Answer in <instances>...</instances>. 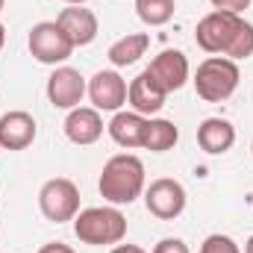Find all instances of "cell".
Returning <instances> with one entry per match:
<instances>
[{
  "mask_svg": "<svg viewBox=\"0 0 253 253\" xmlns=\"http://www.w3.org/2000/svg\"><path fill=\"white\" fill-rule=\"evenodd\" d=\"M97 189L112 206H129L144 191V162L132 153H118L103 165Z\"/></svg>",
  "mask_w": 253,
  "mask_h": 253,
  "instance_id": "obj_1",
  "label": "cell"
},
{
  "mask_svg": "<svg viewBox=\"0 0 253 253\" xmlns=\"http://www.w3.org/2000/svg\"><path fill=\"white\" fill-rule=\"evenodd\" d=\"M74 236L83 245L103 248V245H121L126 236V218L115 206H91L77 212L74 218Z\"/></svg>",
  "mask_w": 253,
  "mask_h": 253,
  "instance_id": "obj_2",
  "label": "cell"
},
{
  "mask_svg": "<svg viewBox=\"0 0 253 253\" xmlns=\"http://www.w3.org/2000/svg\"><path fill=\"white\" fill-rule=\"evenodd\" d=\"M194 88L197 97H203L206 103H224L233 97V91L239 88V65L227 56H209L197 65L194 74Z\"/></svg>",
  "mask_w": 253,
  "mask_h": 253,
  "instance_id": "obj_3",
  "label": "cell"
},
{
  "mask_svg": "<svg viewBox=\"0 0 253 253\" xmlns=\"http://www.w3.org/2000/svg\"><path fill=\"white\" fill-rule=\"evenodd\" d=\"M39 209L53 224L74 221L77 212H80V189L68 177H53L39 191Z\"/></svg>",
  "mask_w": 253,
  "mask_h": 253,
  "instance_id": "obj_4",
  "label": "cell"
},
{
  "mask_svg": "<svg viewBox=\"0 0 253 253\" xmlns=\"http://www.w3.org/2000/svg\"><path fill=\"white\" fill-rule=\"evenodd\" d=\"M30 53L33 59L42 65H62L71 53L74 44L68 42V36L62 33V27L56 21H42L30 30Z\"/></svg>",
  "mask_w": 253,
  "mask_h": 253,
  "instance_id": "obj_5",
  "label": "cell"
},
{
  "mask_svg": "<svg viewBox=\"0 0 253 253\" xmlns=\"http://www.w3.org/2000/svg\"><path fill=\"white\" fill-rule=\"evenodd\" d=\"M242 27V15H233V12H209L206 18L197 21V30H194V39L197 44L206 50V53H227L230 42L236 39Z\"/></svg>",
  "mask_w": 253,
  "mask_h": 253,
  "instance_id": "obj_6",
  "label": "cell"
},
{
  "mask_svg": "<svg viewBox=\"0 0 253 253\" xmlns=\"http://www.w3.org/2000/svg\"><path fill=\"white\" fill-rule=\"evenodd\" d=\"M144 206L159 221H174L186 209V189L171 177H159L144 189Z\"/></svg>",
  "mask_w": 253,
  "mask_h": 253,
  "instance_id": "obj_7",
  "label": "cell"
},
{
  "mask_svg": "<svg viewBox=\"0 0 253 253\" xmlns=\"http://www.w3.org/2000/svg\"><path fill=\"white\" fill-rule=\"evenodd\" d=\"M85 80L77 68H56L50 77H47V100L56 106V109H77L83 103V94H85Z\"/></svg>",
  "mask_w": 253,
  "mask_h": 253,
  "instance_id": "obj_8",
  "label": "cell"
},
{
  "mask_svg": "<svg viewBox=\"0 0 253 253\" xmlns=\"http://www.w3.org/2000/svg\"><path fill=\"white\" fill-rule=\"evenodd\" d=\"M126 80L118 71H97L91 80H88V97L94 103L97 112H118L126 103Z\"/></svg>",
  "mask_w": 253,
  "mask_h": 253,
  "instance_id": "obj_9",
  "label": "cell"
},
{
  "mask_svg": "<svg viewBox=\"0 0 253 253\" xmlns=\"http://www.w3.org/2000/svg\"><path fill=\"white\" fill-rule=\"evenodd\" d=\"M36 118L24 109H12L0 115V147L3 150H27L36 141Z\"/></svg>",
  "mask_w": 253,
  "mask_h": 253,
  "instance_id": "obj_10",
  "label": "cell"
},
{
  "mask_svg": "<svg viewBox=\"0 0 253 253\" xmlns=\"http://www.w3.org/2000/svg\"><path fill=\"white\" fill-rule=\"evenodd\" d=\"M165 97H168V91L150 77L147 68H144V71L129 83V88H126V103H129L132 112H138V115H156V112L165 106Z\"/></svg>",
  "mask_w": 253,
  "mask_h": 253,
  "instance_id": "obj_11",
  "label": "cell"
},
{
  "mask_svg": "<svg viewBox=\"0 0 253 253\" xmlns=\"http://www.w3.org/2000/svg\"><path fill=\"white\" fill-rule=\"evenodd\" d=\"M147 71L171 94V91L186 85V80H189V59H186L183 50H162L159 56H153V62L147 65Z\"/></svg>",
  "mask_w": 253,
  "mask_h": 253,
  "instance_id": "obj_12",
  "label": "cell"
},
{
  "mask_svg": "<svg viewBox=\"0 0 253 253\" xmlns=\"http://www.w3.org/2000/svg\"><path fill=\"white\" fill-rule=\"evenodd\" d=\"M56 24L62 27V33L68 36V42L74 47H85L97 39V15L85 6H68L59 12Z\"/></svg>",
  "mask_w": 253,
  "mask_h": 253,
  "instance_id": "obj_13",
  "label": "cell"
},
{
  "mask_svg": "<svg viewBox=\"0 0 253 253\" xmlns=\"http://www.w3.org/2000/svg\"><path fill=\"white\" fill-rule=\"evenodd\" d=\"M65 135L74 141V144H80V147H85V144H94L100 135H103V118H100V112L91 106H77V109H71L68 112V118H65Z\"/></svg>",
  "mask_w": 253,
  "mask_h": 253,
  "instance_id": "obj_14",
  "label": "cell"
},
{
  "mask_svg": "<svg viewBox=\"0 0 253 253\" xmlns=\"http://www.w3.org/2000/svg\"><path fill=\"white\" fill-rule=\"evenodd\" d=\"M197 144L209 156H221L236 144V126L227 118H206L197 126Z\"/></svg>",
  "mask_w": 253,
  "mask_h": 253,
  "instance_id": "obj_15",
  "label": "cell"
},
{
  "mask_svg": "<svg viewBox=\"0 0 253 253\" xmlns=\"http://www.w3.org/2000/svg\"><path fill=\"white\" fill-rule=\"evenodd\" d=\"M144 126H147V118L138 115V112H115V118L109 121V135H112L115 144L132 150V147H141Z\"/></svg>",
  "mask_w": 253,
  "mask_h": 253,
  "instance_id": "obj_16",
  "label": "cell"
},
{
  "mask_svg": "<svg viewBox=\"0 0 253 253\" xmlns=\"http://www.w3.org/2000/svg\"><path fill=\"white\" fill-rule=\"evenodd\" d=\"M147 47H150V36L147 33H126L121 36L118 42H112V47H109V62L115 65V68H126V65H135L144 53H147Z\"/></svg>",
  "mask_w": 253,
  "mask_h": 253,
  "instance_id": "obj_17",
  "label": "cell"
},
{
  "mask_svg": "<svg viewBox=\"0 0 253 253\" xmlns=\"http://www.w3.org/2000/svg\"><path fill=\"white\" fill-rule=\"evenodd\" d=\"M177 138H180V129H177L174 121H168V118H147L141 147L150 150V153H165V150H171L177 144Z\"/></svg>",
  "mask_w": 253,
  "mask_h": 253,
  "instance_id": "obj_18",
  "label": "cell"
},
{
  "mask_svg": "<svg viewBox=\"0 0 253 253\" xmlns=\"http://www.w3.org/2000/svg\"><path fill=\"white\" fill-rule=\"evenodd\" d=\"M174 0H135V15L147 27H162L174 18Z\"/></svg>",
  "mask_w": 253,
  "mask_h": 253,
  "instance_id": "obj_19",
  "label": "cell"
},
{
  "mask_svg": "<svg viewBox=\"0 0 253 253\" xmlns=\"http://www.w3.org/2000/svg\"><path fill=\"white\" fill-rule=\"evenodd\" d=\"M224 56H227V59H233V62L253 56V24H248L245 18H242V27H239L236 39L230 42V47H227V53H224Z\"/></svg>",
  "mask_w": 253,
  "mask_h": 253,
  "instance_id": "obj_20",
  "label": "cell"
},
{
  "mask_svg": "<svg viewBox=\"0 0 253 253\" xmlns=\"http://www.w3.org/2000/svg\"><path fill=\"white\" fill-rule=\"evenodd\" d=\"M200 253H242V251H239V245H236L230 236L212 233V236H206V242L200 245Z\"/></svg>",
  "mask_w": 253,
  "mask_h": 253,
  "instance_id": "obj_21",
  "label": "cell"
},
{
  "mask_svg": "<svg viewBox=\"0 0 253 253\" xmlns=\"http://www.w3.org/2000/svg\"><path fill=\"white\" fill-rule=\"evenodd\" d=\"M212 6H215L218 12H233V15H242V12L251 6V0H212Z\"/></svg>",
  "mask_w": 253,
  "mask_h": 253,
  "instance_id": "obj_22",
  "label": "cell"
},
{
  "mask_svg": "<svg viewBox=\"0 0 253 253\" xmlns=\"http://www.w3.org/2000/svg\"><path fill=\"white\" fill-rule=\"evenodd\" d=\"M153 253H189V245L183 242V239H162Z\"/></svg>",
  "mask_w": 253,
  "mask_h": 253,
  "instance_id": "obj_23",
  "label": "cell"
},
{
  "mask_svg": "<svg viewBox=\"0 0 253 253\" xmlns=\"http://www.w3.org/2000/svg\"><path fill=\"white\" fill-rule=\"evenodd\" d=\"M39 253H74V248H68L65 242H47Z\"/></svg>",
  "mask_w": 253,
  "mask_h": 253,
  "instance_id": "obj_24",
  "label": "cell"
},
{
  "mask_svg": "<svg viewBox=\"0 0 253 253\" xmlns=\"http://www.w3.org/2000/svg\"><path fill=\"white\" fill-rule=\"evenodd\" d=\"M109 253H147V251L138 248V245H118V248H112Z\"/></svg>",
  "mask_w": 253,
  "mask_h": 253,
  "instance_id": "obj_25",
  "label": "cell"
},
{
  "mask_svg": "<svg viewBox=\"0 0 253 253\" xmlns=\"http://www.w3.org/2000/svg\"><path fill=\"white\" fill-rule=\"evenodd\" d=\"M3 44H6V27L0 24V50H3Z\"/></svg>",
  "mask_w": 253,
  "mask_h": 253,
  "instance_id": "obj_26",
  "label": "cell"
},
{
  "mask_svg": "<svg viewBox=\"0 0 253 253\" xmlns=\"http://www.w3.org/2000/svg\"><path fill=\"white\" fill-rule=\"evenodd\" d=\"M245 253H253V236L248 239V242H245Z\"/></svg>",
  "mask_w": 253,
  "mask_h": 253,
  "instance_id": "obj_27",
  "label": "cell"
},
{
  "mask_svg": "<svg viewBox=\"0 0 253 253\" xmlns=\"http://www.w3.org/2000/svg\"><path fill=\"white\" fill-rule=\"evenodd\" d=\"M65 3H68V6H83L85 0H65Z\"/></svg>",
  "mask_w": 253,
  "mask_h": 253,
  "instance_id": "obj_28",
  "label": "cell"
},
{
  "mask_svg": "<svg viewBox=\"0 0 253 253\" xmlns=\"http://www.w3.org/2000/svg\"><path fill=\"white\" fill-rule=\"evenodd\" d=\"M3 6H6V0H0V12H3Z\"/></svg>",
  "mask_w": 253,
  "mask_h": 253,
  "instance_id": "obj_29",
  "label": "cell"
},
{
  "mask_svg": "<svg viewBox=\"0 0 253 253\" xmlns=\"http://www.w3.org/2000/svg\"><path fill=\"white\" fill-rule=\"evenodd\" d=\"M251 150H253V144H251Z\"/></svg>",
  "mask_w": 253,
  "mask_h": 253,
  "instance_id": "obj_30",
  "label": "cell"
}]
</instances>
